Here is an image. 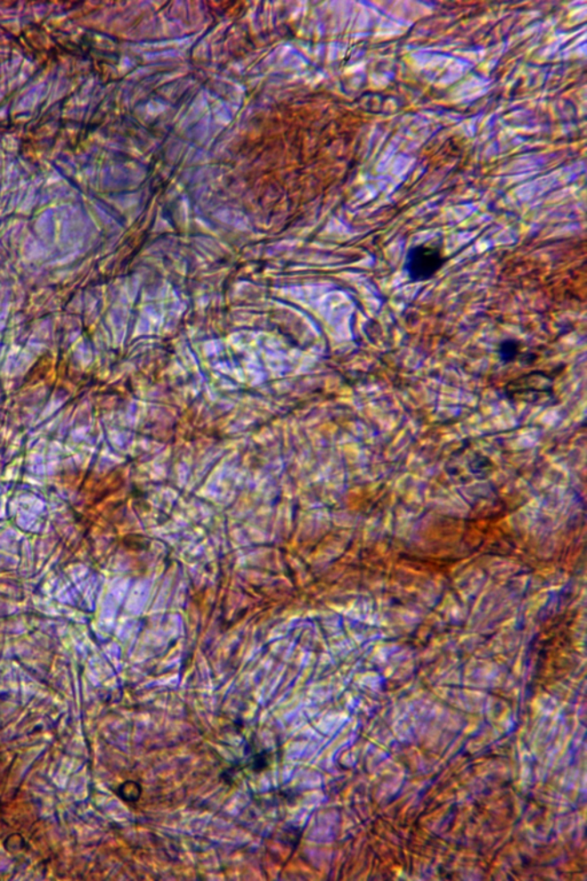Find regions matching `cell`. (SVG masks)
<instances>
[{
	"label": "cell",
	"instance_id": "cell-1",
	"mask_svg": "<svg viewBox=\"0 0 587 881\" xmlns=\"http://www.w3.org/2000/svg\"><path fill=\"white\" fill-rule=\"evenodd\" d=\"M446 261L439 242H427L410 249L404 271L411 281L425 282L436 276Z\"/></svg>",
	"mask_w": 587,
	"mask_h": 881
},
{
	"label": "cell",
	"instance_id": "cell-2",
	"mask_svg": "<svg viewBox=\"0 0 587 881\" xmlns=\"http://www.w3.org/2000/svg\"><path fill=\"white\" fill-rule=\"evenodd\" d=\"M550 374L534 371L526 376L515 379L506 387L507 396L510 397H529L541 398L542 396H552L553 378Z\"/></svg>",
	"mask_w": 587,
	"mask_h": 881
},
{
	"label": "cell",
	"instance_id": "cell-3",
	"mask_svg": "<svg viewBox=\"0 0 587 881\" xmlns=\"http://www.w3.org/2000/svg\"><path fill=\"white\" fill-rule=\"evenodd\" d=\"M521 354V342L515 340V339H507V340L501 341V344L498 347V356L504 364H509L512 363Z\"/></svg>",
	"mask_w": 587,
	"mask_h": 881
}]
</instances>
